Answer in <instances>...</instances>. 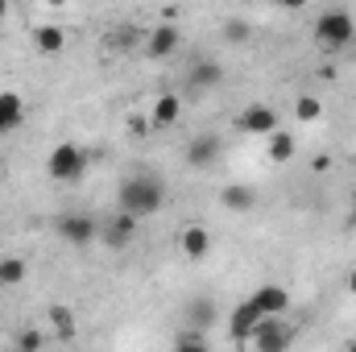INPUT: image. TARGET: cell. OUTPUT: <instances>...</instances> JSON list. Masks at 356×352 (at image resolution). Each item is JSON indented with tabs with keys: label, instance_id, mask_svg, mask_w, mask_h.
Listing matches in <instances>:
<instances>
[{
	"label": "cell",
	"instance_id": "4",
	"mask_svg": "<svg viewBox=\"0 0 356 352\" xmlns=\"http://www.w3.org/2000/svg\"><path fill=\"white\" fill-rule=\"evenodd\" d=\"M178 50H182V29L170 25V21L154 25V29L145 33V42H141V54H145L149 63H166V58H175Z\"/></svg>",
	"mask_w": 356,
	"mask_h": 352
},
{
	"label": "cell",
	"instance_id": "12",
	"mask_svg": "<svg viewBox=\"0 0 356 352\" xmlns=\"http://www.w3.org/2000/svg\"><path fill=\"white\" fill-rule=\"evenodd\" d=\"M178 116H182V95H178V91H162V95L154 99V108H149V129L166 133V129L178 125Z\"/></svg>",
	"mask_w": 356,
	"mask_h": 352
},
{
	"label": "cell",
	"instance_id": "2",
	"mask_svg": "<svg viewBox=\"0 0 356 352\" xmlns=\"http://www.w3.org/2000/svg\"><path fill=\"white\" fill-rule=\"evenodd\" d=\"M315 42L327 46V50H348V46L356 42L353 13H344V8H327V13H319V17H315Z\"/></svg>",
	"mask_w": 356,
	"mask_h": 352
},
{
	"label": "cell",
	"instance_id": "26",
	"mask_svg": "<svg viewBox=\"0 0 356 352\" xmlns=\"http://www.w3.org/2000/svg\"><path fill=\"white\" fill-rule=\"evenodd\" d=\"M277 4H282V8H290V13H294V8H307V0H277Z\"/></svg>",
	"mask_w": 356,
	"mask_h": 352
},
{
	"label": "cell",
	"instance_id": "23",
	"mask_svg": "<svg viewBox=\"0 0 356 352\" xmlns=\"http://www.w3.org/2000/svg\"><path fill=\"white\" fill-rule=\"evenodd\" d=\"M42 344H46V336H42V332H33V328H25V332H17V336H13V349H21V352H38Z\"/></svg>",
	"mask_w": 356,
	"mask_h": 352
},
{
	"label": "cell",
	"instance_id": "30",
	"mask_svg": "<svg viewBox=\"0 0 356 352\" xmlns=\"http://www.w3.org/2000/svg\"><path fill=\"white\" fill-rule=\"evenodd\" d=\"M4 13H8V0H0V21H4Z\"/></svg>",
	"mask_w": 356,
	"mask_h": 352
},
{
	"label": "cell",
	"instance_id": "3",
	"mask_svg": "<svg viewBox=\"0 0 356 352\" xmlns=\"http://www.w3.org/2000/svg\"><path fill=\"white\" fill-rule=\"evenodd\" d=\"M46 175L54 178V182H79V178L88 175V150L75 145V141L54 145L50 158H46Z\"/></svg>",
	"mask_w": 356,
	"mask_h": 352
},
{
	"label": "cell",
	"instance_id": "5",
	"mask_svg": "<svg viewBox=\"0 0 356 352\" xmlns=\"http://www.w3.org/2000/svg\"><path fill=\"white\" fill-rule=\"evenodd\" d=\"M54 232H58L67 245H75V249H88L91 241L99 237V224L91 220L88 211H67V216H58V220H54Z\"/></svg>",
	"mask_w": 356,
	"mask_h": 352
},
{
	"label": "cell",
	"instance_id": "16",
	"mask_svg": "<svg viewBox=\"0 0 356 352\" xmlns=\"http://www.w3.org/2000/svg\"><path fill=\"white\" fill-rule=\"evenodd\" d=\"M33 46H38V54L58 58V54L67 50V33H63L58 25H38V29H33Z\"/></svg>",
	"mask_w": 356,
	"mask_h": 352
},
{
	"label": "cell",
	"instance_id": "13",
	"mask_svg": "<svg viewBox=\"0 0 356 352\" xmlns=\"http://www.w3.org/2000/svg\"><path fill=\"white\" fill-rule=\"evenodd\" d=\"M249 298L257 303V311H261V315H286V311H290V290H286V286H277V282H261Z\"/></svg>",
	"mask_w": 356,
	"mask_h": 352
},
{
	"label": "cell",
	"instance_id": "27",
	"mask_svg": "<svg viewBox=\"0 0 356 352\" xmlns=\"http://www.w3.org/2000/svg\"><path fill=\"white\" fill-rule=\"evenodd\" d=\"M344 286H348V294H356V269L348 273V278H344Z\"/></svg>",
	"mask_w": 356,
	"mask_h": 352
},
{
	"label": "cell",
	"instance_id": "10",
	"mask_svg": "<svg viewBox=\"0 0 356 352\" xmlns=\"http://www.w3.org/2000/svg\"><path fill=\"white\" fill-rule=\"evenodd\" d=\"M211 245H216L211 228H203V224H182V232H178V253H182L186 262H203V257L211 253Z\"/></svg>",
	"mask_w": 356,
	"mask_h": 352
},
{
	"label": "cell",
	"instance_id": "25",
	"mask_svg": "<svg viewBox=\"0 0 356 352\" xmlns=\"http://www.w3.org/2000/svg\"><path fill=\"white\" fill-rule=\"evenodd\" d=\"M175 344L178 349H203V332H178Z\"/></svg>",
	"mask_w": 356,
	"mask_h": 352
},
{
	"label": "cell",
	"instance_id": "8",
	"mask_svg": "<svg viewBox=\"0 0 356 352\" xmlns=\"http://www.w3.org/2000/svg\"><path fill=\"white\" fill-rule=\"evenodd\" d=\"M220 83H224V67H220L216 58H195V63L186 67V79H182V88L195 91V95L216 91Z\"/></svg>",
	"mask_w": 356,
	"mask_h": 352
},
{
	"label": "cell",
	"instance_id": "9",
	"mask_svg": "<svg viewBox=\"0 0 356 352\" xmlns=\"http://www.w3.org/2000/svg\"><path fill=\"white\" fill-rule=\"evenodd\" d=\"M236 129L253 133V137H269L277 129V108H269V104H245L236 112Z\"/></svg>",
	"mask_w": 356,
	"mask_h": 352
},
{
	"label": "cell",
	"instance_id": "17",
	"mask_svg": "<svg viewBox=\"0 0 356 352\" xmlns=\"http://www.w3.org/2000/svg\"><path fill=\"white\" fill-rule=\"evenodd\" d=\"M220 203H224L228 211H253V207H257V191L245 186V182H228V186L220 191Z\"/></svg>",
	"mask_w": 356,
	"mask_h": 352
},
{
	"label": "cell",
	"instance_id": "24",
	"mask_svg": "<svg viewBox=\"0 0 356 352\" xmlns=\"http://www.w3.org/2000/svg\"><path fill=\"white\" fill-rule=\"evenodd\" d=\"M249 33H253V29H249V21H228V25H224V38H228L232 46L249 42Z\"/></svg>",
	"mask_w": 356,
	"mask_h": 352
},
{
	"label": "cell",
	"instance_id": "14",
	"mask_svg": "<svg viewBox=\"0 0 356 352\" xmlns=\"http://www.w3.org/2000/svg\"><path fill=\"white\" fill-rule=\"evenodd\" d=\"M25 125V99L17 91H0V137L17 133Z\"/></svg>",
	"mask_w": 356,
	"mask_h": 352
},
{
	"label": "cell",
	"instance_id": "7",
	"mask_svg": "<svg viewBox=\"0 0 356 352\" xmlns=\"http://www.w3.org/2000/svg\"><path fill=\"white\" fill-rule=\"evenodd\" d=\"M261 319H266V315L257 311V303H253V298H241V303L228 311V336H232V344H249V336L257 332Z\"/></svg>",
	"mask_w": 356,
	"mask_h": 352
},
{
	"label": "cell",
	"instance_id": "28",
	"mask_svg": "<svg viewBox=\"0 0 356 352\" xmlns=\"http://www.w3.org/2000/svg\"><path fill=\"white\" fill-rule=\"evenodd\" d=\"M348 228H356V199H353V211H348V220H344Z\"/></svg>",
	"mask_w": 356,
	"mask_h": 352
},
{
	"label": "cell",
	"instance_id": "22",
	"mask_svg": "<svg viewBox=\"0 0 356 352\" xmlns=\"http://www.w3.org/2000/svg\"><path fill=\"white\" fill-rule=\"evenodd\" d=\"M294 116H298L302 125H315V120L323 116V104H319L315 95H298V99H294Z\"/></svg>",
	"mask_w": 356,
	"mask_h": 352
},
{
	"label": "cell",
	"instance_id": "18",
	"mask_svg": "<svg viewBox=\"0 0 356 352\" xmlns=\"http://www.w3.org/2000/svg\"><path fill=\"white\" fill-rule=\"evenodd\" d=\"M46 319H50V328L58 332V340H75V332H79V315H75L67 303L46 307Z\"/></svg>",
	"mask_w": 356,
	"mask_h": 352
},
{
	"label": "cell",
	"instance_id": "20",
	"mask_svg": "<svg viewBox=\"0 0 356 352\" xmlns=\"http://www.w3.org/2000/svg\"><path fill=\"white\" fill-rule=\"evenodd\" d=\"M25 282V262L21 257H0V290H13Z\"/></svg>",
	"mask_w": 356,
	"mask_h": 352
},
{
	"label": "cell",
	"instance_id": "21",
	"mask_svg": "<svg viewBox=\"0 0 356 352\" xmlns=\"http://www.w3.org/2000/svg\"><path fill=\"white\" fill-rule=\"evenodd\" d=\"M211 319H216V303H211V298H195V303L186 307V323H191V328H207Z\"/></svg>",
	"mask_w": 356,
	"mask_h": 352
},
{
	"label": "cell",
	"instance_id": "11",
	"mask_svg": "<svg viewBox=\"0 0 356 352\" xmlns=\"http://www.w3.org/2000/svg\"><path fill=\"white\" fill-rule=\"evenodd\" d=\"M220 154H224V141L216 133H199L186 141V166H195V170H207L211 162H220Z\"/></svg>",
	"mask_w": 356,
	"mask_h": 352
},
{
	"label": "cell",
	"instance_id": "1",
	"mask_svg": "<svg viewBox=\"0 0 356 352\" xmlns=\"http://www.w3.org/2000/svg\"><path fill=\"white\" fill-rule=\"evenodd\" d=\"M166 207V182L158 175H129L120 182V211H133L137 220H154Z\"/></svg>",
	"mask_w": 356,
	"mask_h": 352
},
{
	"label": "cell",
	"instance_id": "6",
	"mask_svg": "<svg viewBox=\"0 0 356 352\" xmlns=\"http://www.w3.org/2000/svg\"><path fill=\"white\" fill-rule=\"evenodd\" d=\"M290 340H294V332L286 328L282 315H266V319L257 323V332L249 336V344L261 349V352H282V349H290Z\"/></svg>",
	"mask_w": 356,
	"mask_h": 352
},
{
	"label": "cell",
	"instance_id": "15",
	"mask_svg": "<svg viewBox=\"0 0 356 352\" xmlns=\"http://www.w3.org/2000/svg\"><path fill=\"white\" fill-rule=\"evenodd\" d=\"M137 224H141V220H137L133 211H120V216H116V220L104 228V241H108V249H124V245L137 237Z\"/></svg>",
	"mask_w": 356,
	"mask_h": 352
},
{
	"label": "cell",
	"instance_id": "29",
	"mask_svg": "<svg viewBox=\"0 0 356 352\" xmlns=\"http://www.w3.org/2000/svg\"><path fill=\"white\" fill-rule=\"evenodd\" d=\"M42 4H50V8H63V4H67V0H42Z\"/></svg>",
	"mask_w": 356,
	"mask_h": 352
},
{
	"label": "cell",
	"instance_id": "19",
	"mask_svg": "<svg viewBox=\"0 0 356 352\" xmlns=\"http://www.w3.org/2000/svg\"><path fill=\"white\" fill-rule=\"evenodd\" d=\"M266 154L273 158V162H290V158L298 154V141H294V133H286V129L277 125V129L269 133V150H266Z\"/></svg>",
	"mask_w": 356,
	"mask_h": 352
}]
</instances>
